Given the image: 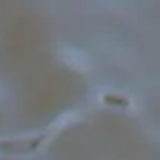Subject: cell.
Returning a JSON list of instances; mask_svg holds the SVG:
<instances>
[{
  "instance_id": "6da1fadb",
  "label": "cell",
  "mask_w": 160,
  "mask_h": 160,
  "mask_svg": "<svg viewBox=\"0 0 160 160\" xmlns=\"http://www.w3.org/2000/svg\"><path fill=\"white\" fill-rule=\"evenodd\" d=\"M45 141V136H32V138H19V139H2L0 141V152L2 154H30L38 151V147Z\"/></svg>"
},
{
  "instance_id": "7a4b0ae2",
  "label": "cell",
  "mask_w": 160,
  "mask_h": 160,
  "mask_svg": "<svg viewBox=\"0 0 160 160\" xmlns=\"http://www.w3.org/2000/svg\"><path fill=\"white\" fill-rule=\"evenodd\" d=\"M104 102L108 106H121V108H128L130 102L122 96H115V94H104Z\"/></svg>"
}]
</instances>
